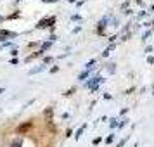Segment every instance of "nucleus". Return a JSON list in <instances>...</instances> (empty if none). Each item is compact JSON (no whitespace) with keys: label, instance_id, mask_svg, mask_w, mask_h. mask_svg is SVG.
<instances>
[{"label":"nucleus","instance_id":"20e7f679","mask_svg":"<svg viewBox=\"0 0 154 147\" xmlns=\"http://www.w3.org/2000/svg\"><path fill=\"white\" fill-rule=\"evenodd\" d=\"M10 147H21V140H14V142L10 144Z\"/></svg>","mask_w":154,"mask_h":147},{"label":"nucleus","instance_id":"f03ea898","mask_svg":"<svg viewBox=\"0 0 154 147\" xmlns=\"http://www.w3.org/2000/svg\"><path fill=\"white\" fill-rule=\"evenodd\" d=\"M7 36H16V33H12V31H5V29H2V31H0V40H5Z\"/></svg>","mask_w":154,"mask_h":147},{"label":"nucleus","instance_id":"f257e3e1","mask_svg":"<svg viewBox=\"0 0 154 147\" xmlns=\"http://www.w3.org/2000/svg\"><path fill=\"white\" fill-rule=\"evenodd\" d=\"M55 19L54 17H50V19H43V21H40L38 24H36V28H47V26H50V23H54Z\"/></svg>","mask_w":154,"mask_h":147},{"label":"nucleus","instance_id":"7ed1b4c3","mask_svg":"<svg viewBox=\"0 0 154 147\" xmlns=\"http://www.w3.org/2000/svg\"><path fill=\"white\" fill-rule=\"evenodd\" d=\"M29 126H31V123H24V125H21V126H19V128H17V132H19V133H21V132H24V130H28V128H29Z\"/></svg>","mask_w":154,"mask_h":147}]
</instances>
